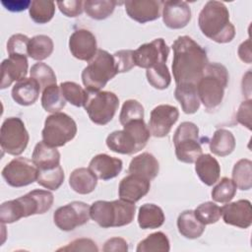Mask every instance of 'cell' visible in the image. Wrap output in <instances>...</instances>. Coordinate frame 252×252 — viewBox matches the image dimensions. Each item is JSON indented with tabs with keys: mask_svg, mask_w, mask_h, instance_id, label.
Listing matches in <instances>:
<instances>
[{
	"mask_svg": "<svg viewBox=\"0 0 252 252\" xmlns=\"http://www.w3.org/2000/svg\"><path fill=\"white\" fill-rule=\"evenodd\" d=\"M123 162L120 158L110 157L106 154L94 156L89 164V168L101 180L112 179L121 172Z\"/></svg>",
	"mask_w": 252,
	"mask_h": 252,
	"instance_id": "cell-22",
	"label": "cell"
},
{
	"mask_svg": "<svg viewBox=\"0 0 252 252\" xmlns=\"http://www.w3.org/2000/svg\"><path fill=\"white\" fill-rule=\"evenodd\" d=\"M97 184V177L86 167H79L72 171L69 177L70 187L77 193L86 195L93 192Z\"/></svg>",
	"mask_w": 252,
	"mask_h": 252,
	"instance_id": "cell-27",
	"label": "cell"
},
{
	"mask_svg": "<svg viewBox=\"0 0 252 252\" xmlns=\"http://www.w3.org/2000/svg\"><path fill=\"white\" fill-rule=\"evenodd\" d=\"M175 155L179 161L193 163L202 155L199 142V128L193 122H182L173 135Z\"/></svg>",
	"mask_w": 252,
	"mask_h": 252,
	"instance_id": "cell-8",
	"label": "cell"
},
{
	"mask_svg": "<svg viewBox=\"0 0 252 252\" xmlns=\"http://www.w3.org/2000/svg\"><path fill=\"white\" fill-rule=\"evenodd\" d=\"M198 25L205 36L218 43L230 42L235 36L228 9L220 1H208L204 5L199 14Z\"/></svg>",
	"mask_w": 252,
	"mask_h": 252,
	"instance_id": "cell-2",
	"label": "cell"
},
{
	"mask_svg": "<svg viewBox=\"0 0 252 252\" xmlns=\"http://www.w3.org/2000/svg\"><path fill=\"white\" fill-rule=\"evenodd\" d=\"M191 20V9L185 1H165L162 4V21L172 30L186 27Z\"/></svg>",
	"mask_w": 252,
	"mask_h": 252,
	"instance_id": "cell-19",
	"label": "cell"
},
{
	"mask_svg": "<svg viewBox=\"0 0 252 252\" xmlns=\"http://www.w3.org/2000/svg\"><path fill=\"white\" fill-rule=\"evenodd\" d=\"M236 185L232 179L228 177H222L219 183L212 190V198L215 202L226 204L230 202L236 194Z\"/></svg>",
	"mask_w": 252,
	"mask_h": 252,
	"instance_id": "cell-41",
	"label": "cell"
},
{
	"mask_svg": "<svg viewBox=\"0 0 252 252\" xmlns=\"http://www.w3.org/2000/svg\"><path fill=\"white\" fill-rule=\"evenodd\" d=\"M169 55V47L163 38H156L151 42L140 45L134 51L135 65L144 69L166 63Z\"/></svg>",
	"mask_w": 252,
	"mask_h": 252,
	"instance_id": "cell-14",
	"label": "cell"
},
{
	"mask_svg": "<svg viewBox=\"0 0 252 252\" xmlns=\"http://www.w3.org/2000/svg\"><path fill=\"white\" fill-rule=\"evenodd\" d=\"M53 194L47 190L35 189L26 195L13 200L18 219L32 215H41L50 210L53 205Z\"/></svg>",
	"mask_w": 252,
	"mask_h": 252,
	"instance_id": "cell-11",
	"label": "cell"
},
{
	"mask_svg": "<svg viewBox=\"0 0 252 252\" xmlns=\"http://www.w3.org/2000/svg\"><path fill=\"white\" fill-rule=\"evenodd\" d=\"M98 251V248L92 239L90 238H78L70 242L67 246L61 247L58 251Z\"/></svg>",
	"mask_w": 252,
	"mask_h": 252,
	"instance_id": "cell-48",
	"label": "cell"
},
{
	"mask_svg": "<svg viewBox=\"0 0 252 252\" xmlns=\"http://www.w3.org/2000/svg\"><path fill=\"white\" fill-rule=\"evenodd\" d=\"M138 119H144L143 105L136 99H128L124 101L119 114L120 124L124 126L125 124Z\"/></svg>",
	"mask_w": 252,
	"mask_h": 252,
	"instance_id": "cell-44",
	"label": "cell"
},
{
	"mask_svg": "<svg viewBox=\"0 0 252 252\" xmlns=\"http://www.w3.org/2000/svg\"><path fill=\"white\" fill-rule=\"evenodd\" d=\"M56 4L60 12L69 18L77 17L81 15L84 11V1L81 0L58 1Z\"/></svg>",
	"mask_w": 252,
	"mask_h": 252,
	"instance_id": "cell-47",
	"label": "cell"
},
{
	"mask_svg": "<svg viewBox=\"0 0 252 252\" xmlns=\"http://www.w3.org/2000/svg\"><path fill=\"white\" fill-rule=\"evenodd\" d=\"M41 105L45 111L51 113L60 112V110L65 107L66 99L61 93L60 86L54 84L43 90L41 95Z\"/></svg>",
	"mask_w": 252,
	"mask_h": 252,
	"instance_id": "cell-33",
	"label": "cell"
},
{
	"mask_svg": "<svg viewBox=\"0 0 252 252\" xmlns=\"http://www.w3.org/2000/svg\"><path fill=\"white\" fill-rule=\"evenodd\" d=\"M195 171L204 184L212 186L219 181L220 165L216 158L210 154H202L195 161Z\"/></svg>",
	"mask_w": 252,
	"mask_h": 252,
	"instance_id": "cell-25",
	"label": "cell"
},
{
	"mask_svg": "<svg viewBox=\"0 0 252 252\" xmlns=\"http://www.w3.org/2000/svg\"><path fill=\"white\" fill-rule=\"evenodd\" d=\"M195 217L205 225L216 223L221 217L220 208L213 202H205L194 210Z\"/></svg>",
	"mask_w": 252,
	"mask_h": 252,
	"instance_id": "cell-43",
	"label": "cell"
},
{
	"mask_svg": "<svg viewBox=\"0 0 252 252\" xmlns=\"http://www.w3.org/2000/svg\"><path fill=\"white\" fill-rule=\"evenodd\" d=\"M27 56L11 55L1 63V85L0 89L4 90L11 86L15 81L26 78L28 73Z\"/></svg>",
	"mask_w": 252,
	"mask_h": 252,
	"instance_id": "cell-21",
	"label": "cell"
},
{
	"mask_svg": "<svg viewBox=\"0 0 252 252\" xmlns=\"http://www.w3.org/2000/svg\"><path fill=\"white\" fill-rule=\"evenodd\" d=\"M223 221L239 228H248L252 224V208L248 200H238L220 208Z\"/></svg>",
	"mask_w": 252,
	"mask_h": 252,
	"instance_id": "cell-17",
	"label": "cell"
},
{
	"mask_svg": "<svg viewBox=\"0 0 252 252\" xmlns=\"http://www.w3.org/2000/svg\"><path fill=\"white\" fill-rule=\"evenodd\" d=\"M65 178L63 168L61 165H58L49 169H38L37 180L36 182L49 190H57L63 183Z\"/></svg>",
	"mask_w": 252,
	"mask_h": 252,
	"instance_id": "cell-40",
	"label": "cell"
},
{
	"mask_svg": "<svg viewBox=\"0 0 252 252\" xmlns=\"http://www.w3.org/2000/svg\"><path fill=\"white\" fill-rule=\"evenodd\" d=\"M117 74L113 55L106 50L97 49L82 72V82L88 93H95L104 88L107 82Z\"/></svg>",
	"mask_w": 252,
	"mask_h": 252,
	"instance_id": "cell-6",
	"label": "cell"
},
{
	"mask_svg": "<svg viewBox=\"0 0 252 252\" xmlns=\"http://www.w3.org/2000/svg\"><path fill=\"white\" fill-rule=\"evenodd\" d=\"M90 206L81 201H73L58 208L53 214L55 225L63 231H71L89 221Z\"/></svg>",
	"mask_w": 252,
	"mask_h": 252,
	"instance_id": "cell-13",
	"label": "cell"
},
{
	"mask_svg": "<svg viewBox=\"0 0 252 252\" xmlns=\"http://www.w3.org/2000/svg\"><path fill=\"white\" fill-rule=\"evenodd\" d=\"M164 214L160 207L146 203L139 208L138 223L142 229H154L161 226L164 222Z\"/></svg>",
	"mask_w": 252,
	"mask_h": 252,
	"instance_id": "cell-30",
	"label": "cell"
},
{
	"mask_svg": "<svg viewBox=\"0 0 252 252\" xmlns=\"http://www.w3.org/2000/svg\"><path fill=\"white\" fill-rule=\"evenodd\" d=\"M39 84L32 78H24L18 81L12 89V97L20 105L33 104L39 95Z\"/></svg>",
	"mask_w": 252,
	"mask_h": 252,
	"instance_id": "cell-23",
	"label": "cell"
},
{
	"mask_svg": "<svg viewBox=\"0 0 252 252\" xmlns=\"http://www.w3.org/2000/svg\"><path fill=\"white\" fill-rule=\"evenodd\" d=\"M228 78L227 69L223 65L216 62L208 64L196 85L200 102L207 109H215L221 103Z\"/></svg>",
	"mask_w": 252,
	"mask_h": 252,
	"instance_id": "cell-4",
	"label": "cell"
},
{
	"mask_svg": "<svg viewBox=\"0 0 252 252\" xmlns=\"http://www.w3.org/2000/svg\"><path fill=\"white\" fill-rule=\"evenodd\" d=\"M30 136L23 120L19 117L6 118L0 129L2 150L12 156L21 155L29 144Z\"/></svg>",
	"mask_w": 252,
	"mask_h": 252,
	"instance_id": "cell-10",
	"label": "cell"
},
{
	"mask_svg": "<svg viewBox=\"0 0 252 252\" xmlns=\"http://www.w3.org/2000/svg\"><path fill=\"white\" fill-rule=\"evenodd\" d=\"M232 181L240 190H249L252 187V161L247 158L239 159L232 169Z\"/></svg>",
	"mask_w": 252,
	"mask_h": 252,
	"instance_id": "cell-34",
	"label": "cell"
},
{
	"mask_svg": "<svg viewBox=\"0 0 252 252\" xmlns=\"http://www.w3.org/2000/svg\"><path fill=\"white\" fill-rule=\"evenodd\" d=\"M251 109H252V100L246 99L241 102L236 113L237 122L245 126L248 130H251Z\"/></svg>",
	"mask_w": 252,
	"mask_h": 252,
	"instance_id": "cell-49",
	"label": "cell"
},
{
	"mask_svg": "<svg viewBox=\"0 0 252 252\" xmlns=\"http://www.w3.org/2000/svg\"><path fill=\"white\" fill-rule=\"evenodd\" d=\"M162 4L163 1L158 0H128L124 2L127 15L140 24L158 19Z\"/></svg>",
	"mask_w": 252,
	"mask_h": 252,
	"instance_id": "cell-18",
	"label": "cell"
},
{
	"mask_svg": "<svg viewBox=\"0 0 252 252\" xmlns=\"http://www.w3.org/2000/svg\"><path fill=\"white\" fill-rule=\"evenodd\" d=\"M31 78L34 79L40 86L41 90H44L48 86L56 84V75L52 68L43 62L35 63L32 66Z\"/></svg>",
	"mask_w": 252,
	"mask_h": 252,
	"instance_id": "cell-42",
	"label": "cell"
},
{
	"mask_svg": "<svg viewBox=\"0 0 252 252\" xmlns=\"http://www.w3.org/2000/svg\"><path fill=\"white\" fill-rule=\"evenodd\" d=\"M238 56L241 61L244 63L250 64L252 62V53H251V41L250 38H247L245 41H243L239 46L237 50Z\"/></svg>",
	"mask_w": 252,
	"mask_h": 252,
	"instance_id": "cell-51",
	"label": "cell"
},
{
	"mask_svg": "<svg viewBox=\"0 0 252 252\" xmlns=\"http://www.w3.org/2000/svg\"><path fill=\"white\" fill-rule=\"evenodd\" d=\"M150 188V180L136 174H129L121 179L118 195L120 199L135 204L148 194Z\"/></svg>",
	"mask_w": 252,
	"mask_h": 252,
	"instance_id": "cell-20",
	"label": "cell"
},
{
	"mask_svg": "<svg viewBox=\"0 0 252 252\" xmlns=\"http://www.w3.org/2000/svg\"><path fill=\"white\" fill-rule=\"evenodd\" d=\"M31 19L36 24L48 23L55 14V2L33 0L29 8Z\"/></svg>",
	"mask_w": 252,
	"mask_h": 252,
	"instance_id": "cell-36",
	"label": "cell"
},
{
	"mask_svg": "<svg viewBox=\"0 0 252 252\" xmlns=\"http://www.w3.org/2000/svg\"><path fill=\"white\" fill-rule=\"evenodd\" d=\"M159 171L158 159L150 153H142L132 158L129 164L128 172L142 176L148 180L154 179Z\"/></svg>",
	"mask_w": 252,
	"mask_h": 252,
	"instance_id": "cell-24",
	"label": "cell"
},
{
	"mask_svg": "<svg viewBox=\"0 0 252 252\" xmlns=\"http://www.w3.org/2000/svg\"><path fill=\"white\" fill-rule=\"evenodd\" d=\"M178 117L179 111L176 106L170 104H159L156 106L151 112L148 126L151 135L157 138L165 137L169 134Z\"/></svg>",
	"mask_w": 252,
	"mask_h": 252,
	"instance_id": "cell-15",
	"label": "cell"
},
{
	"mask_svg": "<svg viewBox=\"0 0 252 252\" xmlns=\"http://www.w3.org/2000/svg\"><path fill=\"white\" fill-rule=\"evenodd\" d=\"M174 96L186 114L195 113L200 107L197 87L194 84H178L174 90Z\"/></svg>",
	"mask_w": 252,
	"mask_h": 252,
	"instance_id": "cell-28",
	"label": "cell"
},
{
	"mask_svg": "<svg viewBox=\"0 0 252 252\" xmlns=\"http://www.w3.org/2000/svg\"><path fill=\"white\" fill-rule=\"evenodd\" d=\"M32 159L39 170L49 169L60 165V153L56 148L41 141L35 145Z\"/></svg>",
	"mask_w": 252,
	"mask_h": 252,
	"instance_id": "cell-26",
	"label": "cell"
},
{
	"mask_svg": "<svg viewBox=\"0 0 252 252\" xmlns=\"http://www.w3.org/2000/svg\"><path fill=\"white\" fill-rule=\"evenodd\" d=\"M113 55L117 73H125L130 71L135 65L134 50L123 49L116 51Z\"/></svg>",
	"mask_w": 252,
	"mask_h": 252,
	"instance_id": "cell-46",
	"label": "cell"
},
{
	"mask_svg": "<svg viewBox=\"0 0 252 252\" xmlns=\"http://www.w3.org/2000/svg\"><path fill=\"white\" fill-rule=\"evenodd\" d=\"M235 149V138L233 134L223 128L215 131L210 141V151L219 157L230 155Z\"/></svg>",
	"mask_w": 252,
	"mask_h": 252,
	"instance_id": "cell-31",
	"label": "cell"
},
{
	"mask_svg": "<svg viewBox=\"0 0 252 252\" xmlns=\"http://www.w3.org/2000/svg\"><path fill=\"white\" fill-rule=\"evenodd\" d=\"M146 76L149 84L158 90H165L171 83V76L165 63L147 69Z\"/></svg>",
	"mask_w": 252,
	"mask_h": 252,
	"instance_id": "cell-39",
	"label": "cell"
},
{
	"mask_svg": "<svg viewBox=\"0 0 252 252\" xmlns=\"http://www.w3.org/2000/svg\"><path fill=\"white\" fill-rule=\"evenodd\" d=\"M117 2L113 0H87L84 1V11L94 20H104L114 11Z\"/></svg>",
	"mask_w": 252,
	"mask_h": 252,
	"instance_id": "cell-35",
	"label": "cell"
},
{
	"mask_svg": "<svg viewBox=\"0 0 252 252\" xmlns=\"http://www.w3.org/2000/svg\"><path fill=\"white\" fill-rule=\"evenodd\" d=\"M53 41L52 39L45 34L34 35L30 38L28 46V56L32 59L41 61L46 59L53 52Z\"/></svg>",
	"mask_w": 252,
	"mask_h": 252,
	"instance_id": "cell-32",
	"label": "cell"
},
{
	"mask_svg": "<svg viewBox=\"0 0 252 252\" xmlns=\"http://www.w3.org/2000/svg\"><path fill=\"white\" fill-rule=\"evenodd\" d=\"M61 93L66 99L71 104L82 107L85 106L89 98V93L84 90L79 84L75 82H62L60 85Z\"/></svg>",
	"mask_w": 252,
	"mask_h": 252,
	"instance_id": "cell-38",
	"label": "cell"
},
{
	"mask_svg": "<svg viewBox=\"0 0 252 252\" xmlns=\"http://www.w3.org/2000/svg\"><path fill=\"white\" fill-rule=\"evenodd\" d=\"M1 4L9 11L12 12H21L26 10L27 8H30L32 1H2Z\"/></svg>",
	"mask_w": 252,
	"mask_h": 252,
	"instance_id": "cell-52",
	"label": "cell"
},
{
	"mask_svg": "<svg viewBox=\"0 0 252 252\" xmlns=\"http://www.w3.org/2000/svg\"><path fill=\"white\" fill-rule=\"evenodd\" d=\"M30 38L23 33L13 34L7 42V51L9 56L11 55H20L28 56V46Z\"/></svg>",
	"mask_w": 252,
	"mask_h": 252,
	"instance_id": "cell-45",
	"label": "cell"
},
{
	"mask_svg": "<svg viewBox=\"0 0 252 252\" xmlns=\"http://www.w3.org/2000/svg\"><path fill=\"white\" fill-rule=\"evenodd\" d=\"M135 212V204L122 199L110 202L98 200L90 206L91 219L103 228L119 227L131 223Z\"/></svg>",
	"mask_w": 252,
	"mask_h": 252,
	"instance_id": "cell-5",
	"label": "cell"
},
{
	"mask_svg": "<svg viewBox=\"0 0 252 252\" xmlns=\"http://www.w3.org/2000/svg\"><path fill=\"white\" fill-rule=\"evenodd\" d=\"M69 49L75 58L89 62L97 51L96 38L89 30H77L70 35Z\"/></svg>",
	"mask_w": 252,
	"mask_h": 252,
	"instance_id": "cell-16",
	"label": "cell"
},
{
	"mask_svg": "<svg viewBox=\"0 0 252 252\" xmlns=\"http://www.w3.org/2000/svg\"><path fill=\"white\" fill-rule=\"evenodd\" d=\"M169 250H170L169 240L167 236L161 231H157L149 234L145 239L139 242L136 248L137 252H151V251L168 252Z\"/></svg>",
	"mask_w": 252,
	"mask_h": 252,
	"instance_id": "cell-37",
	"label": "cell"
},
{
	"mask_svg": "<svg viewBox=\"0 0 252 252\" xmlns=\"http://www.w3.org/2000/svg\"><path fill=\"white\" fill-rule=\"evenodd\" d=\"M102 250L104 252H110V251L126 252L128 251V243L125 239L121 237H112V238H109L107 241H105Z\"/></svg>",
	"mask_w": 252,
	"mask_h": 252,
	"instance_id": "cell-50",
	"label": "cell"
},
{
	"mask_svg": "<svg viewBox=\"0 0 252 252\" xmlns=\"http://www.w3.org/2000/svg\"><path fill=\"white\" fill-rule=\"evenodd\" d=\"M119 106L118 96L107 91L89 93V98L84 106L89 118L97 125H106L114 117Z\"/></svg>",
	"mask_w": 252,
	"mask_h": 252,
	"instance_id": "cell-9",
	"label": "cell"
},
{
	"mask_svg": "<svg viewBox=\"0 0 252 252\" xmlns=\"http://www.w3.org/2000/svg\"><path fill=\"white\" fill-rule=\"evenodd\" d=\"M2 177L12 187L28 186L37 180L38 168L32 159L16 158L7 163L2 169Z\"/></svg>",
	"mask_w": 252,
	"mask_h": 252,
	"instance_id": "cell-12",
	"label": "cell"
},
{
	"mask_svg": "<svg viewBox=\"0 0 252 252\" xmlns=\"http://www.w3.org/2000/svg\"><path fill=\"white\" fill-rule=\"evenodd\" d=\"M151 133L144 119L131 121L123 126V130L110 133L106 138L107 148L117 154L133 155L143 150Z\"/></svg>",
	"mask_w": 252,
	"mask_h": 252,
	"instance_id": "cell-3",
	"label": "cell"
},
{
	"mask_svg": "<svg viewBox=\"0 0 252 252\" xmlns=\"http://www.w3.org/2000/svg\"><path fill=\"white\" fill-rule=\"evenodd\" d=\"M77 134L75 120L64 112H56L46 117L41 132L42 141L54 148L63 147Z\"/></svg>",
	"mask_w": 252,
	"mask_h": 252,
	"instance_id": "cell-7",
	"label": "cell"
},
{
	"mask_svg": "<svg viewBox=\"0 0 252 252\" xmlns=\"http://www.w3.org/2000/svg\"><path fill=\"white\" fill-rule=\"evenodd\" d=\"M177 228L182 236L189 239H196L203 234L206 225L195 217L194 211L186 210L178 216Z\"/></svg>",
	"mask_w": 252,
	"mask_h": 252,
	"instance_id": "cell-29",
	"label": "cell"
},
{
	"mask_svg": "<svg viewBox=\"0 0 252 252\" xmlns=\"http://www.w3.org/2000/svg\"><path fill=\"white\" fill-rule=\"evenodd\" d=\"M171 47L173 50L171 68L176 85H197L209 64L206 50L188 35L178 36Z\"/></svg>",
	"mask_w": 252,
	"mask_h": 252,
	"instance_id": "cell-1",
	"label": "cell"
}]
</instances>
